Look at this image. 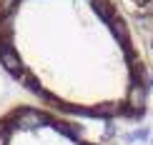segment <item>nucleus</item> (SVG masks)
Segmentation results:
<instances>
[{
  "label": "nucleus",
  "instance_id": "obj_1",
  "mask_svg": "<svg viewBox=\"0 0 153 145\" xmlns=\"http://www.w3.org/2000/svg\"><path fill=\"white\" fill-rule=\"evenodd\" d=\"M0 68L73 120H141L151 65L118 0H0Z\"/></svg>",
  "mask_w": 153,
  "mask_h": 145
},
{
  "label": "nucleus",
  "instance_id": "obj_2",
  "mask_svg": "<svg viewBox=\"0 0 153 145\" xmlns=\"http://www.w3.org/2000/svg\"><path fill=\"white\" fill-rule=\"evenodd\" d=\"M0 145H103L80 120L35 103H15L0 113Z\"/></svg>",
  "mask_w": 153,
  "mask_h": 145
},
{
  "label": "nucleus",
  "instance_id": "obj_3",
  "mask_svg": "<svg viewBox=\"0 0 153 145\" xmlns=\"http://www.w3.org/2000/svg\"><path fill=\"white\" fill-rule=\"evenodd\" d=\"M118 3L123 5L126 15L138 35V43L146 53V60L153 70V0H118Z\"/></svg>",
  "mask_w": 153,
  "mask_h": 145
}]
</instances>
